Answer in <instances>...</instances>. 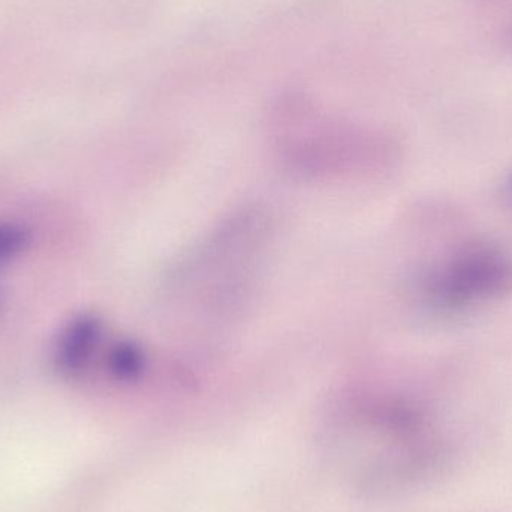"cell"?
<instances>
[{"label": "cell", "instance_id": "4", "mask_svg": "<svg viewBox=\"0 0 512 512\" xmlns=\"http://www.w3.org/2000/svg\"><path fill=\"white\" fill-rule=\"evenodd\" d=\"M146 360L143 351L131 342H117L108 351L107 367L108 372L117 379L129 381L137 378L143 373Z\"/></svg>", "mask_w": 512, "mask_h": 512}, {"label": "cell", "instance_id": "3", "mask_svg": "<svg viewBox=\"0 0 512 512\" xmlns=\"http://www.w3.org/2000/svg\"><path fill=\"white\" fill-rule=\"evenodd\" d=\"M102 339V324L96 316L81 315L60 334L54 363L62 375L77 376L86 369Z\"/></svg>", "mask_w": 512, "mask_h": 512}, {"label": "cell", "instance_id": "1", "mask_svg": "<svg viewBox=\"0 0 512 512\" xmlns=\"http://www.w3.org/2000/svg\"><path fill=\"white\" fill-rule=\"evenodd\" d=\"M282 155L292 167L313 174L343 173L358 164L367 137L352 123L322 116L304 99H289L274 117Z\"/></svg>", "mask_w": 512, "mask_h": 512}, {"label": "cell", "instance_id": "2", "mask_svg": "<svg viewBox=\"0 0 512 512\" xmlns=\"http://www.w3.org/2000/svg\"><path fill=\"white\" fill-rule=\"evenodd\" d=\"M511 280L504 255L489 248L466 249L435 268L424 291L436 306L463 309L501 294Z\"/></svg>", "mask_w": 512, "mask_h": 512}, {"label": "cell", "instance_id": "5", "mask_svg": "<svg viewBox=\"0 0 512 512\" xmlns=\"http://www.w3.org/2000/svg\"><path fill=\"white\" fill-rule=\"evenodd\" d=\"M29 242V233L21 225L0 222V265L15 258Z\"/></svg>", "mask_w": 512, "mask_h": 512}]
</instances>
